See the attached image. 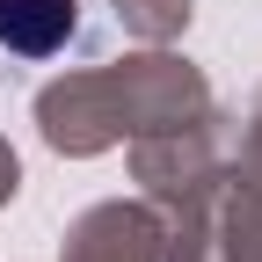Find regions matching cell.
Segmentation results:
<instances>
[{
	"label": "cell",
	"instance_id": "1",
	"mask_svg": "<svg viewBox=\"0 0 262 262\" xmlns=\"http://www.w3.org/2000/svg\"><path fill=\"white\" fill-rule=\"evenodd\" d=\"M73 37V0H0V44L22 58H51Z\"/></svg>",
	"mask_w": 262,
	"mask_h": 262
}]
</instances>
